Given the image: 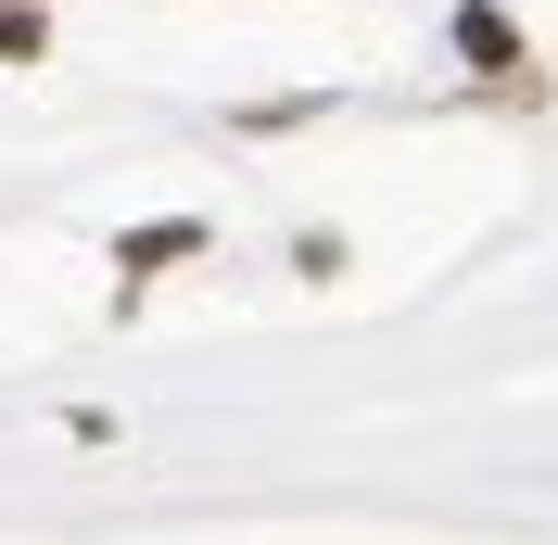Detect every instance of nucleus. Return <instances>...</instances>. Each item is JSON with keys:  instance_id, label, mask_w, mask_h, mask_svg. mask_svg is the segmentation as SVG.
I'll return each instance as SVG.
<instances>
[{"instance_id": "nucleus-2", "label": "nucleus", "mask_w": 558, "mask_h": 545, "mask_svg": "<svg viewBox=\"0 0 558 545\" xmlns=\"http://www.w3.org/2000/svg\"><path fill=\"white\" fill-rule=\"evenodd\" d=\"M457 51H470L483 76H508V64H521V26H508L495 0H470V13H457Z\"/></svg>"}, {"instance_id": "nucleus-1", "label": "nucleus", "mask_w": 558, "mask_h": 545, "mask_svg": "<svg viewBox=\"0 0 558 545\" xmlns=\"http://www.w3.org/2000/svg\"><path fill=\"white\" fill-rule=\"evenodd\" d=\"M178 254H204V216H153V229H128V241H114V267H128V292H140L153 267H178Z\"/></svg>"}, {"instance_id": "nucleus-3", "label": "nucleus", "mask_w": 558, "mask_h": 545, "mask_svg": "<svg viewBox=\"0 0 558 545\" xmlns=\"http://www.w3.org/2000/svg\"><path fill=\"white\" fill-rule=\"evenodd\" d=\"M0 64H38V0H0Z\"/></svg>"}]
</instances>
